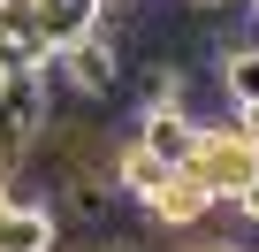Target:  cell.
<instances>
[{"mask_svg": "<svg viewBox=\"0 0 259 252\" xmlns=\"http://www.w3.org/2000/svg\"><path fill=\"white\" fill-rule=\"evenodd\" d=\"M198 184H206V199L213 206H229L251 176H259V130H251V115H213V122H198V153L183 161Z\"/></svg>", "mask_w": 259, "mask_h": 252, "instance_id": "obj_1", "label": "cell"}, {"mask_svg": "<svg viewBox=\"0 0 259 252\" xmlns=\"http://www.w3.org/2000/svg\"><path fill=\"white\" fill-rule=\"evenodd\" d=\"M130 146H145L153 161L183 168V161L198 153V122H191L183 107H145V115H138V130H130Z\"/></svg>", "mask_w": 259, "mask_h": 252, "instance_id": "obj_2", "label": "cell"}, {"mask_svg": "<svg viewBox=\"0 0 259 252\" xmlns=\"http://www.w3.org/2000/svg\"><path fill=\"white\" fill-rule=\"evenodd\" d=\"M114 176H61V214L54 222H76V229H114Z\"/></svg>", "mask_w": 259, "mask_h": 252, "instance_id": "obj_3", "label": "cell"}, {"mask_svg": "<svg viewBox=\"0 0 259 252\" xmlns=\"http://www.w3.org/2000/svg\"><path fill=\"white\" fill-rule=\"evenodd\" d=\"M206 206H213V199H206V184H198L191 168H176V176L145 199V222H153V229H198V222H206Z\"/></svg>", "mask_w": 259, "mask_h": 252, "instance_id": "obj_4", "label": "cell"}, {"mask_svg": "<svg viewBox=\"0 0 259 252\" xmlns=\"http://www.w3.org/2000/svg\"><path fill=\"white\" fill-rule=\"evenodd\" d=\"M213 84H221V99H229L236 115H259V46L236 39V46L213 61Z\"/></svg>", "mask_w": 259, "mask_h": 252, "instance_id": "obj_5", "label": "cell"}, {"mask_svg": "<svg viewBox=\"0 0 259 252\" xmlns=\"http://www.w3.org/2000/svg\"><path fill=\"white\" fill-rule=\"evenodd\" d=\"M0 252H61L54 206H8L0 214Z\"/></svg>", "mask_w": 259, "mask_h": 252, "instance_id": "obj_6", "label": "cell"}, {"mask_svg": "<svg viewBox=\"0 0 259 252\" xmlns=\"http://www.w3.org/2000/svg\"><path fill=\"white\" fill-rule=\"evenodd\" d=\"M168 176H176L168 161H153L145 146H130V138H122V153H114V191H122V199H138V206H145Z\"/></svg>", "mask_w": 259, "mask_h": 252, "instance_id": "obj_7", "label": "cell"}, {"mask_svg": "<svg viewBox=\"0 0 259 252\" xmlns=\"http://www.w3.org/2000/svg\"><path fill=\"white\" fill-rule=\"evenodd\" d=\"M84 31H92V8H76V0H38V46L46 54L76 46Z\"/></svg>", "mask_w": 259, "mask_h": 252, "instance_id": "obj_8", "label": "cell"}, {"mask_svg": "<svg viewBox=\"0 0 259 252\" xmlns=\"http://www.w3.org/2000/svg\"><path fill=\"white\" fill-rule=\"evenodd\" d=\"M183 8H191V23H221V16H244V0H183Z\"/></svg>", "mask_w": 259, "mask_h": 252, "instance_id": "obj_9", "label": "cell"}, {"mask_svg": "<svg viewBox=\"0 0 259 252\" xmlns=\"http://www.w3.org/2000/svg\"><path fill=\"white\" fill-rule=\"evenodd\" d=\"M229 206H236V222H251V229H259V176H251V184H244Z\"/></svg>", "mask_w": 259, "mask_h": 252, "instance_id": "obj_10", "label": "cell"}, {"mask_svg": "<svg viewBox=\"0 0 259 252\" xmlns=\"http://www.w3.org/2000/svg\"><path fill=\"white\" fill-rule=\"evenodd\" d=\"M16 206V176H0V214H8Z\"/></svg>", "mask_w": 259, "mask_h": 252, "instance_id": "obj_11", "label": "cell"}, {"mask_svg": "<svg viewBox=\"0 0 259 252\" xmlns=\"http://www.w3.org/2000/svg\"><path fill=\"white\" fill-rule=\"evenodd\" d=\"M244 23H251V31H259V0H244ZM251 46H259V39H251Z\"/></svg>", "mask_w": 259, "mask_h": 252, "instance_id": "obj_12", "label": "cell"}, {"mask_svg": "<svg viewBox=\"0 0 259 252\" xmlns=\"http://www.w3.org/2000/svg\"><path fill=\"white\" fill-rule=\"evenodd\" d=\"M191 252H236V244H206V237H198V244H191Z\"/></svg>", "mask_w": 259, "mask_h": 252, "instance_id": "obj_13", "label": "cell"}, {"mask_svg": "<svg viewBox=\"0 0 259 252\" xmlns=\"http://www.w3.org/2000/svg\"><path fill=\"white\" fill-rule=\"evenodd\" d=\"M251 130H259V115H251Z\"/></svg>", "mask_w": 259, "mask_h": 252, "instance_id": "obj_14", "label": "cell"}]
</instances>
